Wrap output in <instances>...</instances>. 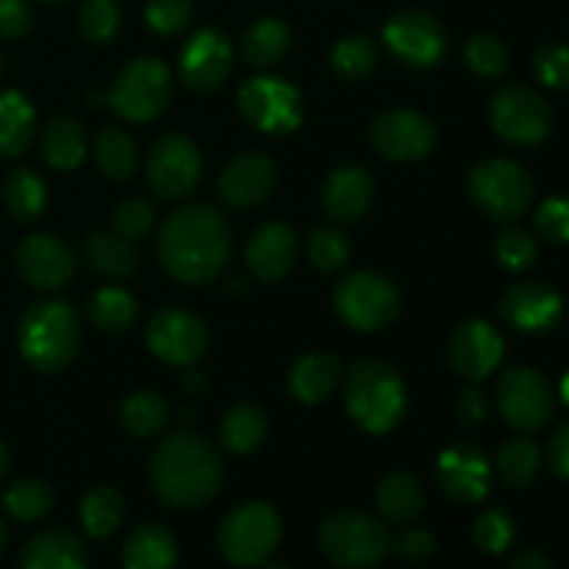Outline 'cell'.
<instances>
[{"label": "cell", "instance_id": "cell-1", "mask_svg": "<svg viewBox=\"0 0 569 569\" xmlns=\"http://www.w3.org/2000/svg\"><path fill=\"white\" fill-rule=\"evenodd\" d=\"M231 256V228L206 203L172 211L159 231V261L164 272L189 287L211 283Z\"/></svg>", "mask_w": 569, "mask_h": 569}, {"label": "cell", "instance_id": "cell-2", "mask_svg": "<svg viewBox=\"0 0 569 569\" xmlns=\"http://www.w3.org/2000/svg\"><path fill=\"white\" fill-rule=\"evenodd\" d=\"M148 483L150 492L167 509H200L220 492L222 459L214 445L200 433H172L150 453Z\"/></svg>", "mask_w": 569, "mask_h": 569}, {"label": "cell", "instance_id": "cell-3", "mask_svg": "<svg viewBox=\"0 0 569 569\" xmlns=\"http://www.w3.org/2000/svg\"><path fill=\"white\" fill-rule=\"evenodd\" d=\"M20 353L37 372H59L81 348V317L67 300H37L17 328Z\"/></svg>", "mask_w": 569, "mask_h": 569}, {"label": "cell", "instance_id": "cell-4", "mask_svg": "<svg viewBox=\"0 0 569 569\" xmlns=\"http://www.w3.org/2000/svg\"><path fill=\"white\" fill-rule=\"evenodd\" d=\"M345 406L356 426L370 433H389L409 409L403 378L378 359H361L345 378Z\"/></svg>", "mask_w": 569, "mask_h": 569}, {"label": "cell", "instance_id": "cell-5", "mask_svg": "<svg viewBox=\"0 0 569 569\" xmlns=\"http://www.w3.org/2000/svg\"><path fill=\"white\" fill-rule=\"evenodd\" d=\"M472 203L498 222H517L533 203V178L520 161L487 159L467 176Z\"/></svg>", "mask_w": 569, "mask_h": 569}, {"label": "cell", "instance_id": "cell-6", "mask_svg": "<svg viewBox=\"0 0 569 569\" xmlns=\"http://www.w3.org/2000/svg\"><path fill=\"white\" fill-rule=\"evenodd\" d=\"M320 545L337 567L372 569L392 550V533L365 511H337L322 522Z\"/></svg>", "mask_w": 569, "mask_h": 569}, {"label": "cell", "instance_id": "cell-7", "mask_svg": "<svg viewBox=\"0 0 569 569\" xmlns=\"http://www.w3.org/2000/svg\"><path fill=\"white\" fill-rule=\"evenodd\" d=\"M333 309L353 331H383L398 320L400 292L381 272L356 270L333 287Z\"/></svg>", "mask_w": 569, "mask_h": 569}, {"label": "cell", "instance_id": "cell-8", "mask_svg": "<svg viewBox=\"0 0 569 569\" xmlns=\"http://www.w3.org/2000/svg\"><path fill=\"white\" fill-rule=\"evenodd\" d=\"M172 100V72L170 67L153 56L131 61L122 67L114 78V87L106 94V103L111 106L117 117L128 122H150L159 120Z\"/></svg>", "mask_w": 569, "mask_h": 569}, {"label": "cell", "instance_id": "cell-9", "mask_svg": "<svg viewBox=\"0 0 569 569\" xmlns=\"http://www.w3.org/2000/svg\"><path fill=\"white\" fill-rule=\"evenodd\" d=\"M281 539V517L264 500H250L222 517L217 545L231 565L256 567L272 556Z\"/></svg>", "mask_w": 569, "mask_h": 569}, {"label": "cell", "instance_id": "cell-10", "mask_svg": "<svg viewBox=\"0 0 569 569\" xmlns=\"http://www.w3.org/2000/svg\"><path fill=\"white\" fill-rule=\"evenodd\" d=\"M489 122L503 142L537 148L553 131V111L528 83H506L489 100Z\"/></svg>", "mask_w": 569, "mask_h": 569}, {"label": "cell", "instance_id": "cell-11", "mask_svg": "<svg viewBox=\"0 0 569 569\" xmlns=\"http://www.w3.org/2000/svg\"><path fill=\"white\" fill-rule=\"evenodd\" d=\"M495 403L506 426L517 433H537L556 417V392L533 367H509L495 383Z\"/></svg>", "mask_w": 569, "mask_h": 569}, {"label": "cell", "instance_id": "cell-12", "mask_svg": "<svg viewBox=\"0 0 569 569\" xmlns=\"http://www.w3.org/2000/svg\"><path fill=\"white\" fill-rule=\"evenodd\" d=\"M242 120L261 133H292L303 122V98L278 76H256L237 94Z\"/></svg>", "mask_w": 569, "mask_h": 569}, {"label": "cell", "instance_id": "cell-13", "mask_svg": "<svg viewBox=\"0 0 569 569\" xmlns=\"http://www.w3.org/2000/svg\"><path fill=\"white\" fill-rule=\"evenodd\" d=\"M148 183L161 200H183L194 192L203 176L198 144L183 133H164L156 139L144 161Z\"/></svg>", "mask_w": 569, "mask_h": 569}, {"label": "cell", "instance_id": "cell-14", "mask_svg": "<svg viewBox=\"0 0 569 569\" xmlns=\"http://www.w3.org/2000/svg\"><path fill=\"white\" fill-rule=\"evenodd\" d=\"M383 44L400 64L431 70L448 53V31L428 11L406 9L389 17L383 26Z\"/></svg>", "mask_w": 569, "mask_h": 569}, {"label": "cell", "instance_id": "cell-15", "mask_svg": "<svg viewBox=\"0 0 569 569\" xmlns=\"http://www.w3.org/2000/svg\"><path fill=\"white\" fill-rule=\"evenodd\" d=\"M148 348L170 367H192L209 350V328L194 311L164 306L148 322Z\"/></svg>", "mask_w": 569, "mask_h": 569}, {"label": "cell", "instance_id": "cell-16", "mask_svg": "<svg viewBox=\"0 0 569 569\" xmlns=\"http://www.w3.org/2000/svg\"><path fill=\"white\" fill-rule=\"evenodd\" d=\"M233 70V44L217 28H200L178 56V78L198 94H211L228 81Z\"/></svg>", "mask_w": 569, "mask_h": 569}, {"label": "cell", "instance_id": "cell-17", "mask_svg": "<svg viewBox=\"0 0 569 569\" xmlns=\"http://www.w3.org/2000/svg\"><path fill=\"white\" fill-rule=\"evenodd\" d=\"M500 320L520 333H550L561 322L565 300L559 289L545 281H520L511 283L498 300Z\"/></svg>", "mask_w": 569, "mask_h": 569}, {"label": "cell", "instance_id": "cell-18", "mask_svg": "<svg viewBox=\"0 0 569 569\" xmlns=\"http://www.w3.org/2000/svg\"><path fill=\"white\" fill-rule=\"evenodd\" d=\"M370 139L389 161H420L437 144V128L415 109H387L376 117Z\"/></svg>", "mask_w": 569, "mask_h": 569}, {"label": "cell", "instance_id": "cell-19", "mask_svg": "<svg viewBox=\"0 0 569 569\" xmlns=\"http://www.w3.org/2000/svg\"><path fill=\"white\" fill-rule=\"evenodd\" d=\"M17 272L37 289H61L76 278L78 259L64 239L53 233H31L14 250Z\"/></svg>", "mask_w": 569, "mask_h": 569}, {"label": "cell", "instance_id": "cell-20", "mask_svg": "<svg viewBox=\"0 0 569 569\" xmlns=\"http://www.w3.org/2000/svg\"><path fill=\"white\" fill-rule=\"evenodd\" d=\"M506 353L498 328L487 320H465L448 339V361L461 378L478 383L492 376Z\"/></svg>", "mask_w": 569, "mask_h": 569}, {"label": "cell", "instance_id": "cell-21", "mask_svg": "<svg viewBox=\"0 0 569 569\" xmlns=\"http://www.w3.org/2000/svg\"><path fill=\"white\" fill-rule=\"evenodd\" d=\"M437 481L453 503H481L492 483V465L483 450L472 445H453L439 456Z\"/></svg>", "mask_w": 569, "mask_h": 569}, {"label": "cell", "instance_id": "cell-22", "mask_svg": "<svg viewBox=\"0 0 569 569\" xmlns=\"http://www.w3.org/2000/svg\"><path fill=\"white\" fill-rule=\"evenodd\" d=\"M278 183V167L264 153H239L220 176V198L231 209H256L264 203Z\"/></svg>", "mask_w": 569, "mask_h": 569}, {"label": "cell", "instance_id": "cell-23", "mask_svg": "<svg viewBox=\"0 0 569 569\" xmlns=\"http://www.w3.org/2000/svg\"><path fill=\"white\" fill-rule=\"evenodd\" d=\"M300 256V242L295 231L283 222H264L256 228L244 248V261L259 281L276 283L295 270Z\"/></svg>", "mask_w": 569, "mask_h": 569}, {"label": "cell", "instance_id": "cell-24", "mask_svg": "<svg viewBox=\"0 0 569 569\" xmlns=\"http://www.w3.org/2000/svg\"><path fill=\"white\" fill-rule=\"evenodd\" d=\"M376 198L372 176L359 164L337 167L322 183V209L337 222H356L367 214Z\"/></svg>", "mask_w": 569, "mask_h": 569}, {"label": "cell", "instance_id": "cell-25", "mask_svg": "<svg viewBox=\"0 0 569 569\" xmlns=\"http://www.w3.org/2000/svg\"><path fill=\"white\" fill-rule=\"evenodd\" d=\"M342 361L331 353H306L292 365L287 376L289 395L303 406L326 403L339 387Z\"/></svg>", "mask_w": 569, "mask_h": 569}, {"label": "cell", "instance_id": "cell-26", "mask_svg": "<svg viewBox=\"0 0 569 569\" xmlns=\"http://www.w3.org/2000/svg\"><path fill=\"white\" fill-rule=\"evenodd\" d=\"M20 569H87L83 542L70 531L37 533L22 548Z\"/></svg>", "mask_w": 569, "mask_h": 569}, {"label": "cell", "instance_id": "cell-27", "mask_svg": "<svg viewBox=\"0 0 569 569\" xmlns=\"http://www.w3.org/2000/svg\"><path fill=\"white\" fill-rule=\"evenodd\" d=\"M178 542L164 526H139L122 548L126 569H176Z\"/></svg>", "mask_w": 569, "mask_h": 569}, {"label": "cell", "instance_id": "cell-28", "mask_svg": "<svg viewBox=\"0 0 569 569\" xmlns=\"http://www.w3.org/2000/svg\"><path fill=\"white\" fill-rule=\"evenodd\" d=\"M378 511L387 517L389 522H400L409 526L426 509V489H422L420 478L411 472H389L381 483H378Z\"/></svg>", "mask_w": 569, "mask_h": 569}, {"label": "cell", "instance_id": "cell-29", "mask_svg": "<svg viewBox=\"0 0 569 569\" xmlns=\"http://www.w3.org/2000/svg\"><path fill=\"white\" fill-rule=\"evenodd\" d=\"M37 133V111L22 92H0V156L14 159L26 153Z\"/></svg>", "mask_w": 569, "mask_h": 569}, {"label": "cell", "instance_id": "cell-30", "mask_svg": "<svg viewBox=\"0 0 569 569\" xmlns=\"http://www.w3.org/2000/svg\"><path fill=\"white\" fill-rule=\"evenodd\" d=\"M270 422L256 403H237L220 420V445L228 453L248 456L267 442Z\"/></svg>", "mask_w": 569, "mask_h": 569}, {"label": "cell", "instance_id": "cell-31", "mask_svg": "<svg viewBox=\"0 0 569 569\" xmlns=\"http://www.w3.org/2000/svg\"><path fill=\"white\" fill-rule=\"evenodd\" d=\"M289 44H292V33L287 22L278 17H261L242 33L239 53L250 67L264 70V67H276L289 53Z\"/></svg>", "mask_w": 569, "mask_h": 569}, {"label": "cell", "instance_id": "cell-32", "mask_svg": "<svg viewBox=\"0 0 569 569\" xmlns=\"http://www.w3.org/2000/svg\"><path fill=\"white\" fill-rule=\"evenodd\" d=\"M83 259L103 278H131L139 270V253L133 242L117 233H89L83 242Z\"/></svg>", "mask_w": 569, "mask_h": 569}, {"label": "cell", "instance_id": "cell-33", "mask_svg": "<svg viewBox=\"0 0 569 569\" xmlns=\"http://www.w3.org/2000/svg\"><path fill=\"white\" fill-rule=\"evenodd\" d=\"M42 156L53 170H76L87 156V131L76 117H56L42 131Z\"/></svg>", "mask_w": 569, "mask_h": 569}, {"label": "cell", "instance_id": "cell-34", "mask_svg": "<svg viewBox=\"0 0 569 569\" xmlns=\"http://www.w3.org/2000/svg\"><path fill=\"white\" fill-rule=\"evenodd\" d=\"M94 164L111 181H128L139 167L137 142L120 126L100 128L94 137Z\"/></svg>", "mask_w": 569, "mask_h": 569}, {"label": "cell", "instance_id": "cell-35", "mask_svg": "<svg viewBox=\"0 0 569 569\" xmlns=\"http://www.w3.org/2000/svg\"><path fill=\"white\" fill-rule=\"evenodd\" d=\"M500 481L511 489H526L537 481L539 470H542V450L528 433L511 437L503 448L498 450V461H495Z\"/></svg>", "mask_w": 569, "mask_h": 569}, {"label": "cell", "instance_id": "cell-36", "mask_svg": "<svg viewBox=\"0 0 569 569\" xmlns=\"http://www.w3.org/2000/svg\"><path fill=\"white\" fill-rule=\"evenodd\" d=\"M120 422L133 437H159L170 422V403L159 392L139 389L122 400Z\"/></svg>", "mask_w": 569, "mask_h": 569}, {"label": "cell", "instance_id": "cell-37", "mask_svg": "<svg viewBox=\"0 0 569 569\" xmlns=\"http://www.w3.org/2000/svg\"><path fill=\"white\" fill-rule=\"evenodd\" d=\"M3 203L14 220L33 222L44 211L48 189H44V181L31 167H17L3 183Z\"/></svg>", "mask_w": 569, "mask_h": 569}, {"label": "cell", "instance_id": "cell-38", "mask_svg": "<svg viewBox=\"0 0 569 569\" xmlns=\"http://www.w3.org/2000/svg\"><path fill=\"white\" fill-rule=\"evenodd\" d=\"M87 317L92 320L94 328L106 333H122L137 322L139 306L137 298L126 289L106 287L89 298L87 303Z\"/></svg>", "mask_w": 569, "mask_h": 569}, {"label": "cell", "instance_id": "cell-39", "mask_svg": "<svg viewBox=\"0 0 569 569\" xmlns=\"http://www.w3.org/2000/svg\"><path fill=\"white\" fill-rule=\"evenodd\" d=\"M81 517L83 531L92 539H106L122 526L126 520V500L117 489L111 487H94L92 492H87V498L81 500Z\"/></svg>", "mask_w": 569, "mask_h": 569}, {"label": "cell", "instance_id": "cell-40", "mask_svg": "<svg viewBox=\"0 0 569 569\" xmlns=\"http://www.w3.org/2000/svg\"><path fill=\"white\" fill-rule=\"evenodd\" d=\"M3 506L14 520L37 522L48 517L56 506L53 489L39 478H20L3 495Z\"/></svg>", "mask_w": 569, "mask_h": 569}, {"label": "cell", "instance_id": "cell-41", "mask_svg": "<svg viewBox=\"0 0 569 569\" xmlns=\"http://www.w3.org/2000/svg\"><path fill=\"white\" fill-rule=\"evenodd\" d=\"M378 64V48L370 37H345L342 42L333 44L331 67L345 81H361L370 76Z\"/></svg>", "mask_w": 569, "mask_h": 569}, {"label": "cell", "instance_id": "cell-42", "mask_svg": "<svg viewBox=\"0 0 569 569\" xmlns=\"http://www.w3.org/2000/svg\"><path fill=\"white\" fill-rule=\"evenodd\" d=\"M465 59L476 76L489 78H503L511 67V53L506 42L495 33H472L465 44Z\"/></svg>", "mask_w": 569, "mask_h": 569}, {"label": "cell", "instance_id": "cell-43", "mask_svg": "<svg viewBox=\"0 0 569 569\" xmlns=\"http://www.w3.org/2000/svg\"><path fill=\"white\" fill-rule=\"evenodd\" d=\"M306 256L320 272H339L350 261V242L339 228L320 226L306 239Z\"/></svg>", "mask_w": 569, "mask_h": 569}, {"label": "cell", "instance_id": "cell-44", "mask_svg": "<svg viewBox=\"0 0 569 569\" xmlns=\"http://www.w3.org/2000/svg\"><path fill=\"white\" fill-rule=\"evenodd\" d=\"M495 259L503 270L526 272L537 264L539 242L522 228H506L495 239Z\"/></svg>", "mask_w": 569, "mask_h": 569}, {"label": "cell", "instance_id": "cell-45", "mask_svg": "<svg viewBox=\"0 0 569 569\" xmlns=\"http://www.w3.org/2000/svg\"><path fill=\"white\" fill-rule=\"evenodd\" d=\"M515 520L511 515H506L503 509H487L476 517V526H472V539H476V548L483 550L489 556H500L509 550V545L515 542Z\"/></svg>", "mask_w": 569, "mask_h": 569}, {"label": "cell", "instance_id": "cell-46", "mask_svg": "<svg viewBox=\"0 0 569 569\" xmlns=\"http://www.w3.org/2000/svg\"><path fill=\"white\" fill-rule=\"evenodd\" d=\"M78 31L89 42H109L120 31V9L114 0H83L78 9Z\"/></svg>", "mask_w": 569, "mask_h": 569}, {"label": "cell", "instance_id": "cell-47", "mask_svg": "<svg viewBox=\"0 0 569 569\" xmlns=\"http://www.w3.org/2000/svg\"><path fill=\"white\" fill-rule=\"evenodd\" d=\"M153 222L156 209L144 198H128L122 203H117L114 211H111V233L128 239V242L142 239L153 228Z\"/></svg>", "mask_w": 569, "mask_h": 569}, {"label": "cell", "instance_id": "cell-48", "mask_svg": "<svg viewBox=\"0 0 569 569\" xmlns=\"http://www.w3.org/2000/svg\"><path fill=\"white\" fill-rule=\"evenodd\" d=\"M531 70L542 87L567 92L569 89V48L561 42H548L533 53Z\"/></svg>", "mask_w": 569, "mask_h": 569}, {"label": "cell", "instance_id": "cell-49", "mask_svg": "<svg viewBox=\"0 0 569 569\" xmlns=\"http://www.w3.org/2000/svg\"><path fill=\"white\" fill-rule=\"evenodd\" d=\"M192 0H148L144 3V22L159 37H176L192 22Z\"/></svg>", "mask_w": 569, "mask_h": 569}, {"label": "cell", "instance_id": "cell-50", "mask_svg": "<svg viewBox=\"0 0 569 569\" xmlns=\"http://www.w3.org/2000/svg\"><path fill=\"white\" fill-rule=\"evenodd\" d=\"M533 228L550 244H569V194H553L542 200L533 214Z\"/></svg>", "mask_w": 569, "mask_h": 569}, {"label": "cell", "instance_id": "cell-51", "mask_svg": "<svg viewBox=\"0 0 569 569\" xmlns=\"http://www.w3.org/2000/svg\"><path fill=\"white\" fill-rule=\"evenodd\" d=\"M392 545L395 550H398L400 559L409 561V565H422V561L431 559L433 550H437V539H433V533L426 531V528H406Z\"/></svg>", "mask_w": 569, "mask_h": 569}, {"label": "cell", "instance_id": "cell-52", "mask_svg": "<svg viewBox=\"0 0 569 569\" xmlns=\"http://www.w3.org/2000/svg\"><path fill=\"white\" fill-rule=\"evenodd\" d=\"M33 14L26 0H0V39H20L31 31Z\"/></svg>", "mask_w": 569, "mask_h": 569}, {"label": "cell", "instance_id": "cell-53", "mask_svg": "<svg viewBox=\"0 0 569 569\" xmlns=\"http://www.w3.org/2000/svg\"><path fill=\"white\" fill-rule=\"evenodd\" d=\"M489 415V398L483 389L478 387H467L461 389L459 398H456V417H459L461 426L476 428L487 420Z\"/></svg>", "mask_w": 569, "mask_h": 569}, {"label": "cell", "instance_id": "cell-54", "mask_svg": "<svg viewBox=\"0 0 569 569\" xmlns=\"http://www.w3.org/2000/svg\"><path fill=\"white\" fill-rule=\"evenodd\" d=\"M548 461H550V470H553L556 476L569 481V420L561 422V426H556V431L550 433Z\"/></svg>", "mask_w": 569, "mask_h": 569}, {"label": "cell", "instance_id": "cell-55", "mask_svg": "<svg viewBox=\"0 0 569 569\" xmlns=\"http://www.w3.org/2000/svg\"><path fill=\"white\" fill-rule=\"evenodd\" d=\"M509 569H553V561H550V556L545 550L526 548L511 559Z\"/></svg>", "mask_w": 569, "mask_h": 569}, {"label": "cell", "instance_id": "cell-56", "mask_svg": "<svg viewBox=\"0 0 569 569\" xmlns=\"http://www.w3.org/2000/svg\"><path fill=\"white\" fill-rule=\"evenodd\" d=\"M6 472H9V450H6L3 439H0V481L6 478Z\"/></svg>", "mask_w": 569, "mask_h": 569}, {"label": "cell", "instance_id": "cell-57", "mask_svg": "<svg viewBox=\"0 0 569 569\" xmlns=\"http://www.w3.org/2000/svg\"><path fill=\"white\" fill-rule=\"evenodd\" d=\"M559 395H561V400H565L567 409H569V370H567V376L561 378V383H559Z\"/></svg>", "mask_w": 569, "mask_h": 569}, {"label": "cell", "instance_id": "cell-58", "mask_svg": "<svg viewBox=\"0 0 569 569\" xmlns=\"http://www.w3.org/2000/svg\"><path fill=\"white\" fill-rule=\"evenodd\" d=\"M6 542H9V533H6V526H3V520H0V556H3V550H6Z\"/></svg>", "mask_w": 569, "mask_h": 569}, {"label": "cell", "instance_id": "cell-59", "mask_svg": "<svg viewBox=\"0 0 569 569\" xmlns=\"http://www.w3.org/2000/svg\"><path fill=\"white\" fill-rule=\"evenodd\" d=\"M264 569H289L287 565H267Z\"/></svg>", "mask_w": 569, "mask_h": 569}, {"label": "cell", "instance_id": "cell-60", "mask_svg": "<svg viewBox=\"0 0 569 569\" xmlns=\"http://www.w3.org/2000/svg\"><path fill=\"white\" fill-rule=\"evenodd\" d=\"M44 3H61V0H44Z\"/></svg>", "mask_w": 569, "mask_h": 569}]
</instances>
